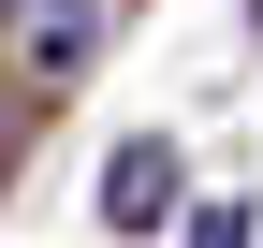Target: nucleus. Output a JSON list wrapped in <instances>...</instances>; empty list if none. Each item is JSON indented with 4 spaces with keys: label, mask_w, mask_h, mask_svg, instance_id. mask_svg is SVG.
<instances>
[{
    "label": "nucleus",
    "mask_w": 263,
    "mask_h": 248,
    "mask_svg": "<svg viewBox=\"0 0 263 248\" xmlns=\"http://www.w3.org/2000/svg\"><path fill=\"white\" fill-rule=\"evenodd\" d=\"M0 15H15V44L44 58V73H59V58H88V44H103V0H0Z\"/></svg>",
    "instance_id": "nucleus-2"
},
{
    "label": "nucleus",
    "mask_w": 263,
    "mask_h": 248,
    "mask_svg": "<svg viewBox=\"0 0 263 248\" xmlns=\"http://www.w3.org/2000/svg\"><path fill=\"white\" fill-rule=\"evenodd\" d=\"M103 219L117 234H161V219H176V146H117V161H103Z\"/></svg>",
    "instance_id": "nucleus-1"
},
{
    "label": "nucleus",
    "mask_w": 263,
    "mask_h": 248,
    "mask_svg": "<svg viewBox=\"0 0 263 248\" xmlns=\"http://www.w3.org/2000/svg\"><path fill=\"white\" fill-rule=\"evenodd\" d=\"M0 161H15V102H0Z\"/></svg>",
    "instance_id": "nucleus-3"
}]
</instances>
